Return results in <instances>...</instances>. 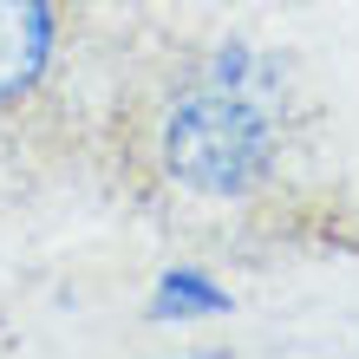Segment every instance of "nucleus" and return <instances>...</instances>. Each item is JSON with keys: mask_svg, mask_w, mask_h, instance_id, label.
Here are the masks:
<instances>
[{"mask_svg": "<svg viewBox=\"0 0 359 359\" xmlns=\"http://www.w3.org/2000/svg\"><path fill=\"white\" fill-rule=\"evenodd\" d=\"M262 59L248 46H222L209 59V72L189 92H177V104L157 124V163L163 177L189 196H255L281 163V118L255 86Z\"/></svg>", "mask_w": 359, "mask_h": 359, "instance_id": "obj_1", "label": "nucleus"}, {"mask_svg": "<svg viewBox=\"0 0 359 359\" xmlns=\"http://www.w3.org/2000/svg\"><path fill=\"white\" fill-rule=\"evenodd\" d=\"M53 53H59L53 0H0V111L46 86Z\"/></svg>", "mask_w": 359, "mask_h": 359, "instance_id": "obj_2", "label": "nucleus"}, {"mask_svg": "<svg viewBox=\"0 0 359 359\" xmlns=\"http://www.w3.org/2000/svg\"><path fill=\"white\" fill-rule=\"evenodd\" d=\"M151 313L157 320H203V313H229V294L196 268H170L151 287Z\"/></svg>", "mask_w": 359, "mask_h": 359, "instance_id": "obj_3", "label": "nucleus"}]
</instances>
